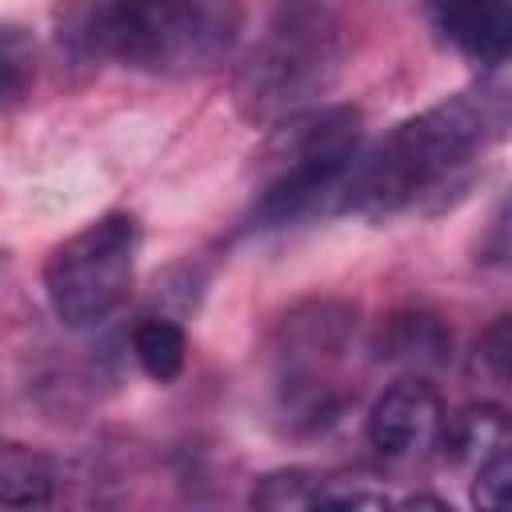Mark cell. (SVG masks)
<instances>
[{"label": "cell", "mask_w": 512, "mask_h": 512, "mask_svg": "<svg viewBox=\"0 0 512 512\" xmlns=\"http://www.w3.org/2000/svg\"><path fill=\"white\" fill-rule=\"evenodd\" d=\"M60 44L84 60H116L140 72H200L240 36L236 0H68Z\"/></svg>", "instance_id": "cell-2"}, {"label": "cell", "mask_w": 512, "mask_h": 512, "mask_svg": "<svg viewBox=\"0 0 512 512\" xmlns=\"http://www.w3.org/2000/svg\"><path fill=\"white\" fill-rule=\"evenodd\" d=\"M340 60L336 12L320 0H280L236 72V104L252 124H280L332 88Z\"/></svg>", "instance_id": "cell-3"}, {"label": "cell", "mask_w": 512, "mask_h": 512, "mask_svg": "<svg viewBox=\"0 0 512 512\" xmlns=\"http://www.w3.org/2000/svg\"><path fill=\"white\" fill-rule=\"evenodd\" d=\"M508 484H512V456H508V444H496L480 456L476 484H472V504L476 508H504Z\"/></svg>", "instance_id": "cell-14"}, {"label": "cell", "mask_w": 512, "mask_h": 512, "mask_svg": "<svg viewBox=\"0 0 512 512\" xmlns=\"http://www.w3.org/2000/svg\"><path fill=\"white\" fill-rule=\"evenodd\" d=\"M56 496V464L24 444H0V508H44Z\"/></svg>", "instance_id": "cell-11"}, {"label": "cell", "mask_w": 512, "mask_h": 512, "mask_svg": "<svg viewBox=\"0 0 512 512\" xmlns=\"http://www.w3.org/2000/svg\"><path fill=\"white\" fill-rule=\"evenodd\" d=\"M136 248L140 228L128 212H104L56 244L44 260V292L56 320L68 328H96L108 320L132 288Z\"/></svg>", "instance_id": "cell-5"}, {"label": "cell", "mask_w": 512, "mask_h": 512, "mask_svg": "<svg viewBox=\"0 0 512 512\" xmlns=\"http://www.w3.org/2000/svg\"><path fill=\"white\" fill-rule=\"evenodd\" d=\"M380 356L392 364H412V368H436L452 356V332L436 312H396L380 328Z\"/></svg>", "instance_id": "cell-10"}, {"label": "cell", "mask_w": 512, "mask_h": 512, "mask_svg": "<svg viewBox=\"0 0 512 512\" xmlns=\"http://www.w3.org/2000/svg\"><path fill=\"white\" fill-rule=\"evenodd\" d=\"M252 504L256 508H384L392 500L384 492L356 488L352 480L316 468H284L256 480Z\"/></svg>", "instance_id": "cell-9"}, {"label": "cell", "mask_w": 512, "mask_h": 512, "mask_svg": "<svg viewBox=\"0 0 512 512\" xmlns=\"http://www.w3.org/2000/svg\"><path fill=\"white\" fill-rule=\"evenodd\" d=\"M424 16L476 68H500L512 52V0H424Z\"/></svg>", "instance_id": "cell-7"}, {"label": "cell", "mask_w": 512, "mask_h": 512, "mask_svg": "<svg viewBox=\"0 0 512 512\" xmlns=\"http://www.w3.org/2000/svg\"><path fill=\"white\" fill-rule=\"evenodd\" d=\"M364 140V112L352 104H332L316 112L288 116L268 148L260 152V192L252 200V228H280L312 212L336 192L348 164Z\"/></svg>", "instance_id": "cell-4"}, {"label": "cell", "mask_w": 512, "mask_h": 512, "mask_svg": "<svg viewBox=\"0 0 512 512\" xmlns=\"http://www.w3.org/2000/svg\"><path fill=\"white\" fill-rule=\"evenodd\" d=\"M132 356L156 384L176 380L184 368V328L168 316H144L132 328Z\"/></svg>", "instance_id": "cell-12"}, {"label": "cell", "mask_w": 512, "mask_h": 512, "mask_svg": "<svg viewBox=\"0 0 512 512\" xmlns=\"http://www.w3.org/2000/svg\"><path fill=\"white\" fill-rule=\"evenodd\" d=\"M36 76V44L20 24H0V108Z\"/></svg>", "instance_id": "cell-13"}, {"label": "cell", "mask_w": 512, "mask_h": 512, "mask_svg": "<svg viewBox=\"0 0 512 512\" xmlns=\"http://www.w3.org/2000/svg\"><path fill=\"white\" fill-rule=\"evenodd\" d=\"M480 360L488 364V372L504 384L508 380V316H500L484 336H480Z\"/></svg>", "instance_id": "cell-15"}, {"label": "cell", "mask_w": 512, "mask_h": 512, "mask_svg": "<svg viewBox=\"0 0 512 512\" xmlns=\"http://www.w3.org/2000/svg\"><path fill=\"white\" fill-rule=\"evenodd\" d=\"M508 124V100L496 88L456 92L420 116L396 124L364 156L348 164L336 184L340 212L384 216L420 204L436 188L452 184L476 156H484Z\"/></svg>", "instance_id": "cell-1"}, {"label": "cell", "mask_w": 512, "mask_h": 512, "mask_svg": "<svg viewBox=\"0 0 512 512\" xmlns=\"http://www.w3.org/2000/svg\"><path fill=\"white\" fill-rule=\"evenodd\" d=\"M352 324V308L336 300H312L284 316L276 336V388L292 432H320L340 416L344 392L332 380V360L348 348Z\"/></svg>", "instance_id": "cell-6"}, {"label": "cell", "mask_w": 512, "mask_h": 512, "mask_svg": "<svg viewBox=\"0 0 512 512\" xmlns=\"http://www.w3.org/2000/svg\"><path fill=\"white\" fill-rule=\"evenodd\" d=\"M440 420H444V412H440V392H436L428 380L412 376V380L388 384V388L376 396L364 432H368V444H372L380 456L404 460V456H412V452L440 428Z\"/></svg>", "instance_id": "cell-8"}]
</instances>
